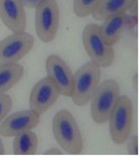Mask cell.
<instances>
[{"mask_svg":"<svg viewBox=\"0 0 139 156\" xmlns=\"http://www.w3.org/2000/svg\"><path fill=\"white\" fill-rule=\"evenodd\" d=\"M47 74L56 83L60 94L71 98L73 90V74L69 66L61 57L50 55L45 62Z\"/></svg>","mask_w":139,"mask_h":156,"instance_id":"cell-9","label":"cell"},{"mask_svg":"<svg viewBox=\"0 0 139 156\" xmlns=\"http://www.w3.org/2000/svg\"><path fill=\"white\" fill-rule=\"evenodd\" d=\"M52 132L57 143L68 154H81L84 149L83 137L75 119L68 110L57 111L52 121Z\"/></svg>","mask_w":139,"mask_h":156,"instance_id":"cell-1","label":"cell"},{"mask_svg":"<svg viewBox=\"0 0 139 156\" xmlns=\"http://www.w3.org/2000/svg\"><path fill=\"white\" fill-rule=\"evenodd\" d=\"M13 152L16 155H33L38 149L39 140L35 132L28 130L14 136Z\"/></svg>","mask_w":139,"mask_h":156,"instance_id":"cell-15","label":"cell"},{"mask_svg":"<svg viewBox=\"0 0 139 156\" xmlns=\"http://www.w3.org/2000/svg\"><path fill=\"white\" fill-rule=\"evenodd\" d=\"M24 68L18 63L0 65V94H4L21 81Z\"/></svg>","mask_w":139,"mask_h":156,"instance_id":"cell-14","label":"cell"},{"mask_svg":"<svg viewBox=\"0 0 139 156\" xmlns=\"http://www.w3.org/2000/svg\"><path fill=\"white\" fill-rule=\"evenodd\" d=\"M137 0H100L92 16L95 20L103 21L107 17L123 14L136 6Z\"/></svg>","mask_w":139,"mask_h":156,"instance_id":"cell-13","label":"cell"},{"mask_svg":"<svg viewBox=\"0 0 139 156\" xmlns=\"http://www.w3.org/2000/svg\"><path fill=\"white\" fill-rule=\"evenodd\" d=\"M20 1L23 6H26V8H37L44 0H20Z\"/></svg>","mask_w":139,"mask_h":156,"instance_id":"cell-19","label":"cell"},{"mask_svg":"<svg viewBox=\"0 0 139 156\" xmlns=\"http://www.w3.org/2000/svg\"><path fill=\"white\" fill-rule=\"evenodd\" d=\"M5 153V151H4V146H3V141H2V140L0 138V155L4 154Z\"/></svg>","mask_w":139,"mask_h":156,"instance_id":"cell-21","label":"cell"},{"mask_svg":"<svg viewBox=\"0 0 139 156\" xmlns=\"http://www.w3.org/2000/svg\"><path fill=\"white\" fill-rule=\"evenodd\" d=\"M100 0H73V12L78 17L84 18L92 15Z\"/></svg>","mask_w":139,"mask_h":156,"instance_id":"cell-16","label":"cell"},{"mask_svg":"<svg viewBox=\"0 0 139 156\" xmlns=\"http://www.w3.org/2000/svg\"><path fill=\"white\" fill-rule=\"evenodd\" d=\"M111 140L116 145H123L130 136L133 125V104L127 95H119L109 116Z\"/></svg>","mask_w":139,"mask_h":156,"instance_id":"cell-3","label":"cell"},{"mask_svg":"<svg viewBox=\"0 0 139 156\" xmlns=\"http://www.w3.org/2000/svg\"><path fill=\"white\" fill-rule=\"evenodd\" d=\"M45 154H56V155H60L62 154V152L60 150H57V149H50V150H47L46 152H45Z\"/></svg>","mask_w":139,"mask_h":156,"instance_id":"cell-20","label":"cell"},{"mask_svg":"<svg viewBox=\"0 0 139 156\" xmlns=\"http://www.w3.org/2000/svg\"><path fill=\"white\" fill-rule=\"evenodd\" d=\"M103 21V24L99 25L100 35L105 42L111 46L115 45L121 39L127 30L136 25V17L126 13L111 15Z\"/></svg>","mask_w":139,"mask_h":156,"instance_id":"cell-11","label":"cell"},{"mask_svg":"<svg viewBox=\"0 0 139 156\" xmlns=\"http://www.w3.org/2000/svg\"><path fill=\"white\" fill-rule=\"evenodd\" d=\"M100 67L93 61L85 63L73 74V103L76 106H85L90 102L100 82Z\"/></svg>","mask_w":139,"mask_h":156,"instance_id":"cell-2","label":"cell"},{"mask_svg":"<svg viewBox=\"0 0 139 156\" xmlns=\"http://www.w3.org/2000/svg\"><path fill=\"white\" fill-rule=\"evenodd\" d=\"M13 107V100L9 94H0V124L8 116L9 112Z\"/></svg>","mask_w":139,"mask_h":156,"instance_id":"cell-17","label":"cell"},{"mask_svg":"<svg viewBox=\"0 0 139 156\" xmlns=\"http://www.w3.org/2000/svg\"><path fill=\"white\" fill-rule=\"evenodd\" d=\"M83 44L91 61L102 68H108L114 63L115 54L113 46L107 44L99 32V25L91 23L83 30Z\"/></svg>","mask_w":139,"mask_h":156,"instance_id":"cell-4","label":"cell"},{"mask_svg":"<svg viewBox=\"0 0 139 156\" xmlns=\"http://www.w3.org/2000/svg\"><path fill=\"white\" fill-rule=\"evenodd\" d=\"M128 151L129 154L131 155H137L138 154V136L133 135L128 137Z\"/></svg>","mask_w":139,"mask_h":156,"instance_id":"cell-18","label":"cell"},{"mask_svg":"<svg viewBox=\"0 0 139 156\" xmlns=\"http://www.w3.org/2000/svg\"><path fill=\"white\" fill-rule=\"evenodd\" d=\"M40 123V114L33 109L18 111L5 117L0 126V134L4 137H14L22 132L33 130Z\"/></svg>","mask_w":139,"mask_h":156,"instance_id":"cell-10","label":"cell"},{"mask_svg":"<svg viewBox=\"0 0 139 156\" xmlns=\"http://www.w3.org/2000/svg\"><path fill=\"white\" fill-rule=\"evenodd\" d=\"M59 97V88L47 76L33 87L30 95V108L41 115L56 104Z\"/></svg>","mask_w":139,"mask_h":156,"instance_id":"cell-8","label":"cell"},{"mask_svg":"<svg viewBox=\"0 0 139 156\" xmlns=\"http://www.w3.org/2000/svg\"><path fill=\"white\" fill-rule=\"evenodd\" d=\"M120 93V87L115 80L109 79L99 83L91 99V117L98 125L106 124L115 102Z\"/></svg>","mask_w":139,"mask_h":156,"instance_id":"cell-5","label":"cell"},{"mask_svg":"<svg viewBox=\"0 0 139 156\" xmlns=\"http://www.w3.org/2000/svg\"><path fill=\"white\" fill-rule=\"evenodd\" d=\"M0 18L11 32H25L26 15L20 0H0Z\"/></svg>","mask_w":139,"mask_h":156,"instance_id":"cell-12","label":"cell"},{"mask_svg":"<svg viewBox=\"0 0 139 156\" xmlns=\"http://www.w3.org/2000/svg\"><path fill=\"white\" fill-rule=\"evenodd\" d=\"M60 24V9L57 0H44L36 8V32L44 43L52 42Z\"/></svg>","mask_w":139,"mask_h":156,"instance_id":"cell-6","label":"cell"},{"mask_svg":"<svg viewBox=\"0 0 139 156\" xmlns=\"http://www.w3.org/2000/svg\"><path fill=\"white\" fill-rule=\"evenodd\" d=\"M33 44L35 39L30 33L11 34L0 41V65L18 63L32 50Z\"/></svg>","mask_w":139,"mask_h":156,"instance_id":"cell-7","label":"cell"}]
</instances>
